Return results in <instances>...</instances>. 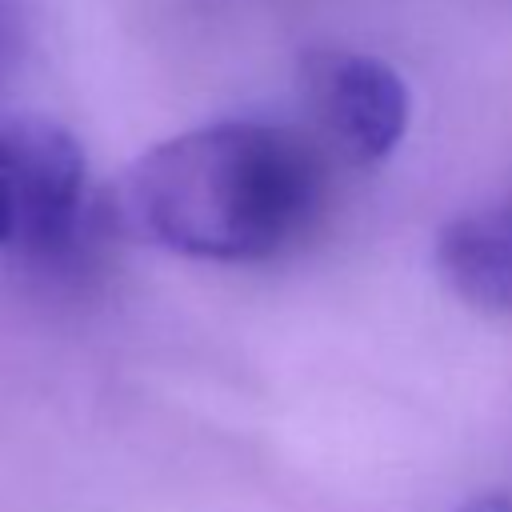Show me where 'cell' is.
<instances>
[{
  "label": "cell",
  "mask_w": 512,
  "mask_h": 512,
  "mask_svg": "<svg viewBox=\"0 0 512 512\" xmlns=\"http://www.w3.org/2000/svg\"><path fill=\"white\" fill-rule=\"evenodd\" d=\"M324 196L320 152L284 124L216 120L148 148L120 180V220L148 244L216 264L288 248Z\"/></svg>",
  "instance_id": "obj_1"
},
{
  "label": "cell",
  "mask_w": 512,
  "mask_h": 512,
  "mask_svg": "<svg viewBox=\"0 0 512 512\" xmlns=\"http://www.w3.org/2000/svg\"><path fill=\"white\" fill-rule=\"evenodd\" d=\"M300 92L316 132L356 168L388 160L412 120L404 76L380 56L312 48L300 56Z\"/></svg>",
  "instance_id": "obj_2"
},
{
  "label": "cell",
  "mask_w": 512,
  "mask_h": 512,
  "mask_svg": "<svg viewBox=\"0 0 512 512\" xmlns=\"http://www.w3.org/2000/svg\"><path fill=\"white\" fill-rule=\"evenodd\" d=\"M0 160L8 184V216L16 248L60 256L76 244L84 216V152L76 136L44 116L0 124Z\"/></svg>",
  "instance_id": "obj_3"
},
{
  "label": "cell",
  "mask_w": 512,
  "mask_h": 512,
  "mask_svg": "<svg viewBox=\"0 0 512 512\" xmlns=\"http://www.w3.org/2000/svg\"><path fill=\"white\" fill-rule=\"evenodd\" d=\"M436 268L464 304L512 312V196L448 220L436 236Z\"/></svg>",
  "instance_id": "obj_4"
},
{
  "label": "cell",
  "mask_w": 512,
  "mask_h": 512,
  "mask_svg": "<svg viewBox=\"0 0 512 512\" xmlns=\"http://www.w3.org/2000/svg\"><path fill=\"white\" fill-rule=\"evenodd\" d=\"M12 60H16V4L0 0V84L8 80Z\"/></svg>",
  "instance_id": "obj_5"
},
{
  "label": "cell",
  "mask_w": 512,
  "mask_h": 512,
  "mask_svg": "<svg viewBox=\"0 0 512 512\" xmlns=\"http://www.w3.org/2000/svg\"><path fill=\"white\" fill-rule=\"evenodd\" d=\"M12 240V216H8V184H4V160H0V244Z\"/></svg>",
  "instance_id": "obj_6"
},
{
  "label": "cell",
  "mask_w": 512,
  "mask_h": 512,
  "mask_svg": "<svg viewBox=\"0 0 512 512\" xmlns=\"http://www.w3.org/2000/svg\"><path fill=\"white\" fill-rule=\"evenodd\" d=\"M460 512H512V500L508 496H480V500H472Z\"/></svg>",
  "instance_id": "obj_7"
}]
</instances>
